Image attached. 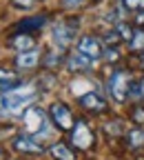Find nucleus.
<instances>
[{"mask_svg": "<svg viewBox=\"0 0 144 160\" xmlns=\"http://www.w3.org/2000/svg\"><path fill=\"white\" fill-rule=\"evenodd\" d=\"M38 98H40V89L36 82H22L11 91L0 93V118L9 120L22 116L31 105L38 102Z\"/></svg>", "mask_w": 144, "mask_h": 160, "instance_id": "nucleus-1", "label": "nucleus"}, {"mask_svg": "<svg viewBox=\"0 0 144 160\" xmlns=\"http://www.w3.org/2000/svg\"><path fill=\"white\" fill-rule=\"evenodd\" d=\"M22 127H25V133H29V136H33L36 140H47L49 136H51V127H53V122H51V118H49V113L45 111V109H40V107H36V105H31L22 116Z\"/></svg>", "mask_w": 144, "mask_h": 160, "instance_id": "nucleus-2", "label": "nucleus"}, {"mask_svg": "<svg viewBox=\"0 0 144 160\" xmlns=\"http://www.w3.org/2000/svg\"><path fill=\"white\" fill-rule=\"evenodd\" d=\"M131 82H133V76L129 69H122V67H115L109 78H107V96L118 105H124L129 100V89H131Z\"/></svg>", "mask_w": 144, "mask_h": 160, "instance_id": "nucleus-3", "label": "nucleus"}, {"mask_svg": "<svg viewBox=\"0 0 144 160\" xmlns=\"http://www.w3.org/2000/svg\"><path fill=\"white\" fill-rule=\"evenodd\" d=\"M80 20L75 16H69V18H62L51 27V40H53V47L60 49V51H67L71 45H75L78 40V27Z\"/></svg>", "mask_w": 144, "mask_h": 160, "instance_id": "nucleus-4", "label": "nucleus"}, {"mask_svg": "<svg viewBox=\"0 0 144 160\" xmlns=\"http://www.w3.org/2000/svg\"><path fill=\"white\" fill-rule=\"evenodd\" d=\"M47 113H49V118H51L53 127H55L58 131H65V133H69V131L73 129L75 120H78V118L73 116L71 107H69L67 102H62V100H55V102H51L49 109H47Z\"/></svg>", "mask_w": 144, "mask_h": 160, "instance_id": "nucleus-5", "label": "nucleus"}, {"mask_svg": "<svg viewBox=\"0 0 144 160\" xmlns=\"http://www.w3.org/2000/svg\"><path fill=\"white\" fill-rule=\"evenodd\" d=\"M69 142L73 149L78 151H89L93 145H95V133L93 129L89 127L87 120H75L73 129L69 131Z\"/></svg>", "mask_w": 144, "mask_h": 160, "instance_id": "nucleus-6", "label": "nucleus"}, {"mask_svg": "<svg viewBox=\"0 0 144 160\" xmlns=\"http://www.w3.org/2000/svg\"><path fill=\"white\" fill-rule=\"evenodd\" d=\"M104 49H107V45H104V40H102V36H95V33H82L75 40V51L89 56L95 62L104 58Z\"/></svg>", "mask_w": 144, "mask_h": 160, "instance_id": "nucleus-7", "label": "nucleus"}, {"mask_svg": "<svg viewBox=\"0 0 144 160\" xmlns=\"http://www.w3.org/2000/svg\"><path fill=\"white\" fill-rule=\"evenodd\" d=\"M78 105L84 109V111H89V113H107V111H109V100H107V96L100 93V91H95V89L78 96Z\"/></svg>", "mask_w": 144, "mask_h": 160, "instance_id": "nucleus-8", "label": "nucleus"}, {"mask_svg": "<svg viewBox=\"0 0 144 160\" xmlns=\"http://www.w3.org/2000/svg\"><path fill=\"white\" fill-rule=\"evenodd\" d=\"M11 147H13V151L22 153V156H42L45 153V145L40 142V140H36L33 136L25 133V131L18 133L11 140Z\"/></svg>", "mask_w": 144, "mask_h": 160, "instance_id": "nucleus-9", "label": "nucleus"}, {"mask_svg": "<svg viewBox=\"0 0 144 160\" xmlns=\"http://www.w3.org/2000/svg\"><path fill=\"white\" fill-rule=\"evenodd\" d=\"M65 65H67V69H69L71 73H89V71H93V69L98 67L95 60H91L89 56L80 53V51H75V49L65 58Z\"/></svg>", "mask_w": 144, "mask_h": 160, "instance_id": "nucleus-10", "label": "nucleus"}, {"mask_svg": "<svg viewBox=\"0 0 144 160\" xmlns=\"http://www.w3.org/2000/svg\"><path fill=\"white\" fill-rule=\"evenodd\" d=\"M42 65V51L40 49H29V51H20L13 58V69L16 71H33L36 67Z\"/></svg>", "mask_w": 144, "mask_h": 160, "instance_id": "nucleus-11", "label": "nucleus"}, {"mask_svg": "<svg viewBox=\"0 0 144 160\" xmlns=\"http://www.w3.org/2000/svg\"><path fill=\"white\" fill-rule=\"evenodd\" d=\"M22 85V78H20V71L9 69V67H0V93L11 91L16 87Z\"/></svg>", "mask_w": 144, "mask_h": 160, "instance_id": "nucleus-12", "label": "nucleus"}, {"mask_svg": "<svg viewBox=\"0 0 144 160\" xmlns=\"http://www.w3.org/2000/svg\"><path fill=\"white\" fill-rule=\"evenodd\" d=\"M47 16L45 13H36V16H29V18H25V20H20V22L16 25V31H20V33H31V31H40L45 25H47Z\"/></svg>", "mask_w": 144, "mask_h": 160, "instance_id": "nucleus-13", "label": "nucleus"}, {"mask_svg": "<svg viewBox=\"0 0 144 160\" xmlns=\"http://www.w3.org/2000/svg\"><path fill=\"white\" fill-rule=\"evenodd\" d=\"M49 153L53 160H75V149L69 142H65V140H55L49 147Z\"/></svg>", "mask_w": 144, "mask_h": 160, "instance_id": "nucleus-14", "label": "nucleus"}, {"mask_svg": "<svg viewBox=\"0 0 144 160\" xmlns=\"http://www.w3.org/2000/svg\"><path fill=\"white\" fill-rule=\"evenodd\" d=\"M124 140L129 149H144V127H133L129 131H124Z\"/></svg>", "mask_w": 144, "mask_h": 160, "instance_id": "nucleus-15", "label": "nucleus"}, {"mask_svg": "<svg viewBox=\"0 0 144 160\" xmlns=\"http://www.w3.org/2000/svg\"><path fill=\"white\" fill-rule=\"evenodd\" d=\"M127 49L131 53H135V56L144 53V29L142 27H133V33L127 40Z\"/></svg>", "mask_w": 144, "mask_h": 160, "instance_id": "nucleus-16", "label": "nucleus"}, {"mask_svg": "<svg viewBox=\"0 0 144 160\" xmlns=\"http://www.w3.org/2000/svg\"><path fill=\"white\" fill-rule=\"evenodd\" d=\"M11 47L20 53V51H29V49H36V40L31 33H20L16 31V36L11 38Z\"/></svg>", "mask_w": 144, "mask_h": 160, "instance_id": "nucleus-17", "label": "nucleus"}, {"mask_svg": "<svg viewBox=\"0 0 144 160\" xmlns=\"http://www.w3.org/2000/svg\"><path fill=\"white\" fill-rule=\"evenodd\" d=\"M129 118L135 127H144V102H133L129 109Z\"/></svg>", "mask_w": 144, "mask_h": 160, "instance_id": "nucleus-18", "label": "nucleus"}, {"mask_svg": "<svg viewBox=\"0 0 144 160\" xmlns=\"http://www.w3.org/2000/svg\"><path fill=\"white\" fill-rule=\"evenodd\" d=\"M122 7H124L129 13H140L144 11V0H120Z\"/></svg>", "mask_w": 144, "mask_h": 160, "instance_id": "nucleus-19", "label": "nucleus"}, {"mask_svg": "<svg viewBox=\"0 0 144 160\" xmlns=\"http://www.w3.org/2000/svg\"><path fill=\"white\" fill-rule=\"evenodd\" d=\"M89 0H60V5H62V9L67 11H80L82 7H87Z\"/></svg>", "mask_w": 144, "mask_h": 160, "instance_id": "nucleus-20", "label": "nucleus"}, {"mask_svg": "<svg viewBox=\"0 0 144 160\" xmlns=\"http://www.w3.org/2000/svg\"><path fill=\"white\" fill-rule=\"evenodd\" d=\"M33 2H36V0H11V5L16 9H31Z\"/></svg>", "mask_w": 144, "mask_h": 160, "instance_id": "nucleus-21", "label": "nucleus"}, {"mask_svg": "<svg viewBox=\"0 0 144 160\" xmlns=\"http://www.w3.org/2000/svg\"><path fill=\"white\" fill-rule=\"evenodd\" d=\"M133 27H142V29H144V11L133 13Z\"/></svg>", "mask_w": 144, "mask_h": 160, "instance_id": "nucleus-22", "label": "nucleus"}, {"mask_svg": "<svg viewBox=\"0 0 144 160\" xmlns=\"http://www.w3.org/2000/svg\"><path fill=\"white\" fill-rule=\"evenodd\" d=\"M137 67L144 71V53H140V56H137Z\"/></svg>", "mask_w": 144, "mask_h": 160, "instance_id": "nucleus-23", "label": "nucleus"}, {"mask_svg": "<svg viewBox=\"0 0 144 160\" xmlns=\"http://www.w3.org/2000/svg\"><path fill=\"white\" fill-rule=\"evenodd\" d=\"M137 82H140V91H142V100H144V76L137 80Z\"/></svg>", "mask_w": 144, "mask_h": 160, "instance_id": "nucleus-24", "label": "nucleus"}, {"mask_svg": "<svg viewBox=\"0 0 144 160\" xmlns=\"http://www.w3.org/2000/svg\"><path fill=\"white\" fill-rule=\"evenodd\" d=\"M16 160H18V158H16Z\"/></svg>", "mask_w": 144, "mask_h": 160, "instance_id": "nucleus-25", "label": "nucleus"}]
</instances>
